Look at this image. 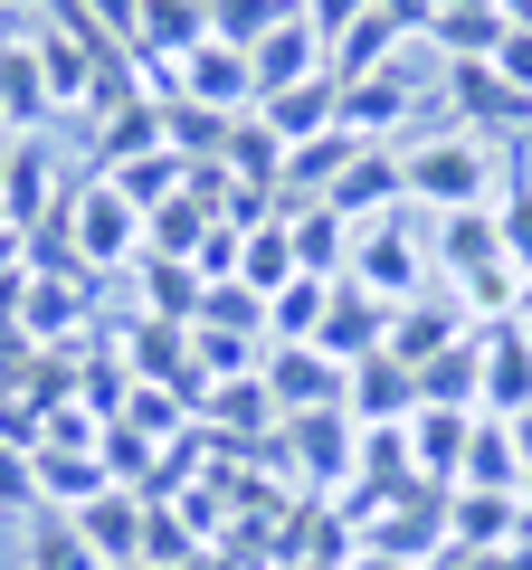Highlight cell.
<instances>
[{
    "label": "cell",
    "mask_w": 532,
    "mask_h": 570,
    "mask_svg": "<svg viewBox=\"0 0 532 570\" xmlns=\"http://www.w3.org/2000/svg\"><path fill=\"white\" fill-rule=\"evenodd\" d=\"M257 124L276 142H314V134H333L343 124V77H305V86H286V96H257Z\"/></svg>",
    "instance_id": "cell-16"
},
{
    "label": "cell",
    "mask_w": 532,
    "mask_h": 570,
    "mask_svg": "<svg viewBox=\"0 0 532 570\" xmlns=\"http://www.w3.org/2000/svg\"><path fill=\"white\" fill-rule=\"evenodd\" d=\"M504 10H494V0H447V10H437L428 20V39L447 48V67H475V58H494V48H504Z\"/></svg>",
    "instance_id": "cell-22"
},
{
    "label": "cell",
    "mask_w": 532,
    "mask_h": 570,
    "mask_svg": "<svg viewBox=\"0 0 532 570\" xmlns=\"http://www.w3.org/2000/svg\"><path fill=\"white\" fill-rule=\"evenodd\" d=\"M494 77H504L513 96L532 105V20H513V29H504V48H494Z\"/></svg>",
    "instance_id": "cell-31"
},
{
    "label": "cell",
    "mask_w": 532,
    "mask_h": 570,
    "mask_svg": "<svg viewBox=\"0 0 532 570\" xmlns=\"http://www.w3.org/2000/svg\"><path fill=\"white\" fill-rule=\"evenodd\" d=\"M200 295H209V276H200L190 257H144V305H152V324H190Z\"/></svg>",
    "instance_id": "cell-26"
},
{
    "label": "cell",
    "mask_w": 532,
    "mask_h": 570,
    "mask_svg": "<svg viewBox=\"0 0 532 570\" xmlns=\"http://www.w3.org/2000/svg\"><path fill=\"white\" fill-rule=\"evenodd\" d=\"M324 200L343 209L352 228H362V219H390V209H410V190H400V153H390V142H362V153H352V171L324 190Z\"/></svg>",
    "instance_id": "cell-15"
},
{
    "label": "cell",
    "mask_w": 532,
    "mask_h": 570,
    "mask_svg": "<svg viewBox=\"0 0 532 570\" xmlns=\"http://www.w3.org/2000/svg\"><path fill=\"white\" fill-rule=\"evenodd\" d=\"M200 39H209V0H144V20H134V58H144V77H162V96H171V67Z\"/></svg>",
    "instance_id": "cell-8"
},
{
    "label": "cell",
    "mask_w": 532,
    "mask_h": 570,
    "mask_svg": "<svg viewBox=\"0 0 532 570\" xmlns=\"http://www.w3.org/2000/svg\"><path fill=\"white\" fill-rule=\"evenodd\" d=\"M456 485H475V494H513V485H523V448H513V428H504V419H475Z\"/></svg>",
    "instance_id": "cell-23"
},
{
    "label": "cell",
    "mask_w": 532,
    "mask_h": 570,
    "mask_svg": "<svg viewBox=\"0 0 532 570\" xmlns=\"http://www.w3.org/2000/svg\"><path fill=\"white\" fill-rule=\"evenodd\" d=\"M475 409L485 419H523L532 409V333L513 324H475Z\"/></svg>",
    "instance_id": "cell-5"
},
{
    "label": "cell",
    "mask_w": 532,
    "mask_h": 570,
    "mask_svg": "<svg viewBox=\"0 0 532 570\" xmlns=\"http://www.w3.org/2000/svg\"><path fill=\"white\" fill-rule=\"evenodd\" d=\"M171 96L209 105V115H257V77H247V58L228 39H200L181 67H171Z\"/></svg>",
    "instance_id": "cell-7"
},
{
    "label": "cell",
    "mask_w": 532,
    "mask_h": 570,
    "mask_svg": "<svg viewBox=\"0 0 532 570\" xmlns=\"http://www.w3.org/2000/svg\"><path fill=\"white\" fill-rule=\"evenodd\" d=\"M29 504H39V456L0 448V513H29Z\"/></svg>",
    "instance_id": "cell-30"
},
{
    "label": "cell",
    "mask_w": 532,
    "mask_h": 570,
    "mask_svg": "<svg viewBox=\"0 0 532 570\" xmlns=\"http://www.w3.org/2000/svg\"><path fill=\"white\" fill-rule=\"evenodd\" d=\"M428 115V86H410L400 67H371V77H343V134L352 142H390L400 153V134Z\"/></svg>",
    "instance_id": "cell-4"
},
{
    "label": "cell",
    "mask_w": 532,
    "mask_h": 570,
    "mask_svg": "<svg viewBox=\"0 0 532 570\" xmlns=\"http://www.w3.org/2000/svg\"><path fill=\"white\" fill-rule=\"evenodd\" d=\"M447 96H456V115H447V124H466L475 142H523V134H532V105L513 96L504 77H494V58L447 67Z\"/></svg>",
    "instance_id": "cell-6"
},
{
    "label": "cell",
    "mask_w": 532,
    "mask_h": 570,
    "mask_svg": "<svg viewBox=\"0 0 532 570\" xmlns=\"http://www.w3.org/2000/svg\"><path fill=\"white\" fill-rule=\"evenodd\" d=\"M362 295H381V305H410V295H428V247H418L410 209H390V219H362L352 228V266H343Z\"/></svg>",
    "instance_id": "cell-2"
},
{
    "label": "cell",
    "mask_w": 532,
    "mask_h": 570,
    "mask_svg": "<svg viewBox=\"0 0 532 570\" xmlns=\"http://www.w3.org/2000/svg\"><path fill=\"white\" fill-rule=\"evenodd\" d=\"M343 419H352V428H410V419H418V371H410V362H390V352L352 362Z\"/></svg>",
    "instance_id": "cell-9"
},
{
    "label": "cell",
    "mask_w": 532,
    "mask_h": 570,
    "mask_svg": "<svg viewBox=\"0 0 532 570\" xmlns=\"http://www.w3.org/2000/svg\"><path fill=\"white\" fill-rule=\"evenodd\" d=\"M257 381H266V400H276V419H324V409H343L352 371L333 362V352H314V343H276L257 362Z\"/></svg>",
    "instance_id": "cell-3"
},
{
    "label": "cell",
    "mask_w": 532,
    "mask_h": 570,
    "mask_svg": "<svg viewBox=\"0 0 532 570\" xmlns=\"http://www.w3.org/2000/svg\"><path fill=\"white\" fill-rule=\"evenodd\" d=\"M48 0H0V20H39Z\"/></svg>",
    "instance_id": "cell-34"
},
{
    "label": "cell",
    "mask_w": 532,
    "mask_h": 570,
    "mask_svg": "<svg viewBox=\"0 0 532 570\" xmlns=\"http://www.w3.org/2000/svg\"><path fill=\"white\" fill-rule=\"evenodd\" d=\"M276 219H286V238H295V257H305V276H343L352 266V219L333 200H295V209H276Z\"/></svg>",
    "instance_id": "cell-21"
},
{
    "label": "cell",
    "mask_w": 532,
    "mask_h": 570,
    "mask_svg": "<svg viewBox=\"0 0 532 570\" xmlns=\"http://www.w3.org/2000/svg\"><path fill=\"white\" fill-rule=\"evenodd\" d=\"M466 343V305H437V295H410V305L390 314V362H410V371H428V362H447V352Z\"/></svg>",
    "instance_id": "cell-14"
},
{
    "label": "cell",
    "mask_w": 532,
    "mask_h": 570,
    "mask_svg": "<svg viewBox=\"0 0 532 570\" xmlns=\"http://www.w3.org/2000/svg\"><path fill=\"white\" fill-rule=\"evenodd\" d=\"M523 314H532V276H523Z\"/></svg>",
    "instance_id": "cell-37"
},
{
    "label": "cell",
    "mask_w": 532,
    "mask_h": 570,
    "mask_svg": "<svg viewBox=\"0 0 532 570\" xmlns=\"http://www.w3.org/2000/svg\"><path fill=\"white\" fill-rule=\"evenodd\" d=\"M390 314L400 305H381V295H362L352 276H333V305H324V333H314V352H333V362H371V352L390 343Z\"/></svg>",
    "instance_id": "cell-10"
},
{
    "label": "cell",
    "mask_w": 532,
    "mask_h": 570,
    "mask_svg": "<svg viewBox=\"0 0 532 570\" xmlns=\"http://www.w3.org/2000/svg\"><path fill=\"white\" fill-rule=\"evenodd\" d=\"M0 142H20V134H10V115H0Z\"/></svg>",
    "instance_id": "cell-36"
},
{
    "label": "cell",
    "mask_w": 532,
    "mask_h": 570,
    "mask_svg": "<svg viewBox=\"0 0 532 570\" xmlns=\"http://www.w3.org/2000/svg\"><path fill=\"white\" fill-rule=\"evenodd\" d=\"M77 324H86V266H67V276L29 266V285H20V333H29V343H48V352H67V343H77Z\"/></svg>",
    "instance_id": "cell-12"
},
{
    "label": "cell",
    "mask_w": 532,
    "mask_h": 570,
    "mask_svg": "<svg viewBox=\"0 0 532 570\" xmlns=\"http://www.w3.org/2000/svg\"><path fill=\"white\" fill-rule=\"evenodd\" d=\"M0 171H10V142H0Z\"/></svg>",
    "instance_id": "cell-38"
},
{
    "label": "cell",
    "mask_w": 532,
    "mask_h": 570,
    "mask_svg": "<svg viewBox=\"0 0 532 570\" xmlns=\"http://www.w3.org/2000/svg\"><path fill=\"white\" fill-rule=\"evenodd\" d=\"M428 266L456 276V285L494 276V266H504V228H494V209H447V219L428 228Z\"/></svg>",
    "instance_id": "cell-13"
},
{
    "label": "cell",
    "mask_w": 532,
    "mask_h": 570,
    "mask_svg": "<svg viewBox=\"0 0 532 570\" xmlns=\"http://www.w3.org/2000/svg\"><path fill=\"white\" fill-rule=\"evenodd\" d=\"M29 570H115V561L77 532V513H48L39 504V523H29Z\"/></svg>",
    "instance_id": "cell-27"
},
{
    "label": "cell",
    "mask_w": 532,
    "mask_h": 570,
    "mask_svg": "<svg viewBox=\"0 0 532 570\" xmlns=\"http://www.w3.org/2000/svg\"><path fill=\"white\" fill-rule=\"evenodd\" d=\"M295 276H305V257H295L286 219H257V228L238 238V266H228V285H247V295H286Z\"/></svg>",
    "instance_id": "cell-19"
},
{
    "label": "cell",
    "mask_w": 532,
    "mask_h": 570,
    "mask_svg": "<svg viewBox=\"0 0 532 570\" xmlns=\"http://www.w3.org/2000/svg\"><path fill=\"white\" fill-rule=\"evenodd\" d=\"M144 523H152V504H144V494H134V485H115V494H96V504H86L77 513V532H86V542H96L105 551V561H144Z\"/></svg>",
    "instance_id": "cell-20"
},
{
    "label": "cell",
    "mask_w": 532,
    "mask_h": 570,
    "mask_svg": "<svg viewBox=\"0 0 532 570\" xmlns=\"http://www.w3.org/2000/svg\"><path fill=\"white\" fill-rule=\"evenodd\" d=\"M247 77H257V96H286V86H305V77H333V39L314 20H286L276 39L247 48Z\"/></svg>",
    "instance_id": "cell-11"
},
{
    "label": "cell",
    "mask_w": 532,
    "mask_h": 570,
    "mask_svg": "<svg viewBox=\"0 0 532 570\" xmlns=\"http://www.w3.org/2000/svg\"><path fill=\"white\" fill-rule=\"evenodd\" d=\"M286 20H305V0H209V39H228L238 58L257 39H276Z\"/></svg>",
    "instance_id": "cell-25"
},
{
    "label": "cell",
    "mask_w": 532,
    "mask_h": 570,
    "mask_svg": "<svg viewBox=\"0 0 532 570\" xmlns=\"http://www.w3.org/2000/svg\"><path fill=\"white\" fill-rule=\"evenodd\" d=\"M0 115H10V134H39L48 115H58V96H48V67L29 39H0Z\"/></svg>",
    "instance_id": "cell-18"
},
{
    "label": "cell",
    "mask_w": 532,
    "mask_h": 570,
    "mask_svg": "<svg viewBox=\"0 0 532 570\" xmlns=\"http://www.w3.org/2000/svg\"><path fill=\"white\" fill-rule=\"evenodd\" d=\"M333 305V276H295L286 295H266V343H314Z\"/></svg>",
    "instance_id": "cell-28"
},
{
    "label": "cell",
    "mask_w": 532,
    "mask_h": 570,
    "mask_svg": "<svg viewBox=\"0 0 532 570\" xmlns=\"http://www.w3.org/2000/svg\"><path fill=\"white\" fill-rule=\"evenodd\" d=\"M400 190L410 209L447 219V209H494L504 171H494V142H475L466 124H428L418 142H400Z\"/></svg>",
    "instance_id": "cell-1"
},
{
    "label": "cell",
    "mask_w": 532,
    "mask_h": 570,
    "mask_svg": "<svg viewBox=\"0 0 532 570\" xmlns=\"http://www.w3.org/2000/svg\"><path fill=\"white\" fill-rule=\"evenodd\" d=\"M494 228H504V266L532 276V181L523 171H504V190H494Z\"/></svg>",
    "instance_id": "cell-29"
},
{
    "label": "cell",
    "mask_w": 532,
    "mask_h": 570,
    "mask_svg": "<svg viewBox=\"0 0 532 570\" xmlns=\"http://www.w3.org/2000/svg\"><path fill=\"white\" fill-rule=\"evenodd\" d=\"M352 570H410V561H381V551H362V561H352Z\"/></svg>",
    "instance_id": "cell-35"
},
{
    "label": "cell",
    "mask_w": 532,
    "mask_h": 570,
    "mask_svg": "<svg viewBox=\"0 0 532 570\" xmlns=\"http://www.w3.org/2000/svg\"><path fill=\"white\" fill-rule=\"evenodd\" d=\"M466 438H475V409H418V419H410V466H418V485H456Z\"/></svg>",
    "instance_id": "cell-17"
},
{
    "label": "cell",
    "mask_w": 532,
    "mask_h": 570,
    "mask_svg": "<svg viewBox=\"0 0 532 570\" xmlns=\"http://www.w3.org/2000/svg\"><path fill=\"white\" fill-rule=\"evenodd\" d=\"M513 428V448H523V475H532V409H523V419H504Z\"/></svg>",
    "instance_id": "cell-33"
},
{
    "label": "cell",
    "mask_w": 532,
    "mask_h": 570,
    "mask_svg": "<svg viewBox=\"0 0 532 570\" xmlns=\"http://www.w3.org/2000/svg\"><path fill=\"white\" fill-rule=\"evenodd\" d=\"M362 10H371V0H305V20L324 29V39H343V29L362 20Z\"/></svg>",
    "instance_id": "cell-32"
},
{
    "label": "cell",
    "mask_w": 532,
    "mask_h": 570,
    "mask_svg": "<svg viewBox=\"0 0 532 570\" xmlns=\"http://www.w3.org/2000/svg\"><path fill=\"white\" fill-rule=\"evenodd\" d=\"M219 171H228V181H247V190H276V181H286V142L266 134L257 115H238V124H228V153H219Z\"/></svg>",
    "instance_id": "cell-24"
}]
</instances>
